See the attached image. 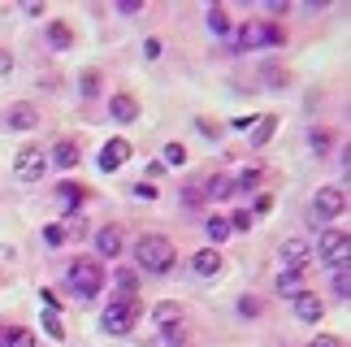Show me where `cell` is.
I'll return each instance as SVG.
<instances>
[{"instance_id":"obj_18","label":"cell","mask_w":351,"mask_h":347,"mask_svg":"<svg viewBox=\"0 0 351 347\" xmlns=\"http://www.w3.org/2000/svg\"><path fill=\"white\" fill-rule=\"evenodd\" d=\"M204 195H208V200H226V195H234V178H230V174L213 178V182L204 187Z\"/></svg>"},{"instance_id":"obj_16","label":"cell","mask_w":351,"mask_h":347,"mask_svg":"<svg viewBox=\"0 0 351 347\" xmlns=\"http://www.w3.org/2000/svg\"><path fill=\"white\" fill-rule=\"evenodd\" d=\"M334 296L343 304L351 300V265H334Z\"/></svg>"},{"instance_id":"obj_21","label":"cell","mask_w":351,"mask_h":347,"mask_svg":"<svg viewBox=\"0 0 351 347\" xmlns=\"http://www.w3.org/2000/svg\"><path fill=\"white\" fill-rule=\"evenodd\" d=\"M278 130V117H261V122H252V143L261 148V143H269V135Z\"/></svg>"},{"instance_id":"obj_27","label":"cell","mask_w":351,"mask_h":347,"mask_svg":"<svg viewBox=\"0 0 351 347\" xmlns=\"http://www.w3.org/2000/svg\"><path fill=\"white\" fill-rule=\"evenodd\" d=\"M226 235H230V222H226V217H208V239H213V243H226Z\"/></svg>"},{"instance_id":"obj_14","label":"cell","mask_w":351,"mask_h":347,"mask_svg":"<svg viewBox=\"0 0 351 347\" xmlns=\"http://www.w3.org/2000/svg\"><path fill=\"white\" fill-rule=\"evenodd\" d=\"M295 317H300V322H321V300L313 291H300V296H295Z\"/></svg>"},{"instance_id":"obj_26","label":"cell","mask_w":351,"mask_h":347,"mask_svg":"<svg viewBox=\"0 0 351 347\" xmlns=\"http://www.w3.org/2000/svg\"><path fill=\"white\" fill-rule=\"evenodd\" d=\"M261 174L265 169H243L239 178H234V191H239V187H243V191H256V187H261Z\"/></svg>"},{"instance_id":"obj_12","label":"cell","mask_w":351,"mask_h":347,"mask_svg":"<svg viewBox=\"0 0 351 347\" xmlns=\"http://www.w3.org/2000/svg\"><path fill=\"white\" fill-rule=\"evenodd\" d=\"M300 291H308V270H282L278 274V296H300Z\"/></svg>"},{"instance_id":"obj_13","label":"cell","mask_w":351,"mask_h":347,"mask_svg":"<svg viewBox=\"0 0 351 347\" xmlns=\"http://www.w3.org/2000/svg\"><path fill=\"white\" fill-rule=\"evenodd\" d=\"M96 252L100 256H117L121 252V226H100L96 230Z\"/></svg>"},{"instance_id":"obj_24","label":"cell","mask_w":351,"mask_h":347,"mask_svg":"<svg viewBox=\"0 0 351 347\" xmlns=\"http://www.w3.org/2000/svg\"><path fill=\"white\" fill-rule=\"evenodd\" d=\"M208 31L213 35H230V18H226V9H217V5L208 9Z\"/></svg>"},{"instance_id":"obj_37","label":"cell","mask_w":351,"mask_h":347,"mask_svg":"<svg viewBox=\"0 0 351 347\" xmlns=\"http://www.w3.org/2000/svg\"><path fill=\"white\" fill-rule=\"evenodd\" d=\"M308 347H343V339H334V335H321V339H313Z\"/></svg>"},{"instance_id":"obj_33","label":"cell","mask_w":351,"mask_h":347,"mask_svg":"<svg viewBox=\"0 0 351 347\" xmlns=\"http://www.w3.org/2000/svg\"><path fill=\"white\" fill-rule=\"evenodd\" d=\"M165 339H169V347H191V339H186L178 326H169V330H165Z\"/></svg>"},{"instance_id":"obj_34","label":"cell","mask_w":351,"mask_h":347,"mask_svg":"<svg viewBox=\"0 0 351 347\" xmlns=\"http://www.w3.org/2000/svg\"><path fill=\"white\" fill-rule=\"evenodd\" d=\"M330 139H334L330 130H313V152H326V148H330Z\"/></svg>"},{"instance_id":"obj_4","label":"cell","mask_w":351,"mask_h":347,"mask_svg":"<svg viewBox=\"0 0 351 347\" xmlns=\"http://www.w3.org/2000/svg\"><path fill=\"white\" fill-rule=\"evenodd\" d=\"M134 317H139V309H134L130 300H113L109 309L100 313V326L109 330V335H130V330H134Z\"/></svg>"},{"instance_id":"obj_22","label":"cell","mask_w":351,"mask_h":347,"mask_svg":"<svg viewBox=\"0 0 351 347\" xmlns=\"http://www.w3.org/2000/svg\"><path fill=\"white\" fill-rule=\"evenodd\" d=\"M5 347H35V335L22 330V326H13V330H5Z\"/></svg>"},{"instance_id":"obj_39","label":"cell","mask_w":351,"mask_h":347,"mask_svg":"<svg viewBox=\"0 0 351 347\" xmlns=\"http://www.w3.org/2000/svg\"><path fill=\"white\" fill-rule=\"evenodd\" d=\"M9 70H13V57H9V52H5V48H0V78H5Z\"/></svg>"},{"instance_id":"obj_40","label":"cell","mask_w":351,"mask_h":347,"mask_svg":"<svg viewBox=\"0 0 351 347\" xmlns=\"http://www.w3.org/2000/svg\"><path fill=\"white\" fill-rule=\"evenodd\" d=\"M0 347H5V330H0Z\"/></svg>"},{"instance_id":"obj_17","label":"cell","mask_w":351,"mask_h":347,"mask_svg":"<svg viewBox=\"0 0 351 347\" xmlns=\"http://www.w3.org/2000/svg\"><path fill=\"white\" fill-rule=\"evenodd\" d=\"M152 317H156V326H160V330H169V326H178V322H182V309H178V304H156V313H152Z\"/></svg>"},{"instance_id":"obj_29","label":"cell","mask_w":351,"mask_h":347,"mask_svg":"<svg viewBox=\"0 0 351 347\" xmlns=\"http://www.w3.org/2000/svg\"><path fill=\"white\" fill-rule=\"evenodd\" d=\"M78 87H83V96L91 100V96L100 91V74H96V70H87V74H83V83H78Z\"/></svg>"},{"instance_id":"obj_31","label":"cell","mask_w":351,"mask_h":347,"mask_svg":"<svg viewBox=\"0 0 351 347\" xmlns=\"http://www.w3.org/2000/svg\"><path fill=\"white\" fill-rule=\"evenodd\" d=\"M44 243L61 248V243H65V226H48V230H44Z\"/></svg>"},{"instance_id":"obj_28","label":"cell","mask_w":351,"mask_h":347,"mask_svg":"<svg viewBox=\"0 0 351 347\" xmlns=\"http://www.w3.org/2000/svg\"><path fill=\"white\" fill-rule=\"evenodd\" d=\"M78 200H83V191H78L74 182H65V187H61V204H65V213H78V208H74Z\"/></svg>"},{"instance_id":"obj_8","label":"cell","mask_w":351,"mask_h":347,"mask_svg":"<svg viewBox=\"0 0 351 347\" xmlns=\"http://www.w3.org/2000/svg\"><path fill=\"white\" fill-rule=\"evenodd\" d=\"M126 156H130V139H109V143H104V148H100V174H113L121 161H126Z\"/></svg>"},{"instance_id":"obj_7","label":"cell","mask_w":351,"mask_h":347,"mask_svg":"<svg viewBox=\"0 0 351 347\" xmlns=\"http://www.w3.org/2000/svg\"><path fill=\"white\" fill-rule=\"evenodd\" d=\"M13 174H18L22 182L44 178V152L39 148H18V156H13Z\"/></svg>"},{"instance_id":"obj_23","label":"cell","mask_w":351,"mask_h":347,"mask_svg":"<svg viewBox=\"0 0 351 347\" xmlns=\"http://www.w3.org/2000/svg\"><path fill=\"white\" fill-rule=\"evenodd\" d=\"M117 291H121L117 300H130V296H139V278H134L130 270H121V274H117Z\"/></svg>"},{"instance_id":"obj_15","label":"cell","mask_w":351,"mask_h":347,"mask_svg":"<svg viewBox=\"0 0 351 347\" xmlns=\"http://www.w3.org/2000/svg\"><path fill=\"white\" fill-rule=\"evenodd\" d=\"M52 161H57V169H74L78 165V143L74 139H61L57 148H52Z\"/></svg>"},{"instance_id":"obj_38","label":"cell","mask_w":351,"mask_h":347,"mask_svg":"<svg viewBox=\"0 0 351 347\" xmlns=\"http://www.w3.org/2000/svg\"><path fill=\"white\" fill-rule=\"evenodd\" d=\"M256 213H274V195H256Z\"/></svg>"},{"instance_id":"obj_25","label":"cell","mask_w":351,"mask_h":347,"mask_svg":"<svg viewBox=\"0 0 351 347\" xmlns=\"http://www.w3.org/2000/svg\"><path fill=\"white\" fill-rule=\"evenodd\" d=\"M44 330L52 339H65V326H61V317H57V304H48V313H44Z\"/></svg>"},{"instance_id":"obj_35","label":"cell","mask_w":351,"mask_h":347,"mask_svg":"<svg viewBox=\"0 0 351 347\" xmlns=\"http://www.w3.org/2000/svg\"><path fill=\"white\" fill-rule=\"evenodd\" d=\"M247 226H252V213H234L230 217V230H247Z\"/></svg>"},{"instance_id":"obj_20","label":"cell","mask_w":351,"mask_h":347,"mask_svg":"<svg viewBox=\"0 0 351 347\" xmlns=\"http://www.w3.org/2000/svg\"><path fill=\"white\" fill-rule=\"evenodd\" d=\"M48 44H52V48H70V44H74V31H70L65 22H52V26H48Z\"/></svg>"},{"instance_id":"obj_9","label":"cell","mask_w":351,"mask_h":347,"mask_svg":"<svg viewBox=\"0 0 351 347\" xmlns=\"http://www.w3.org/2000/svg\"><path fill=\"white\" fill-rule=\"evenodd\" d=\"M191 274H195V278L221 274V252H217V248H199L195 256H191Z\"/></svg>"},{"instance_id":"obj_10","label":"cell","mask_w":351,"mask_h":347,"mask_svg":"<svg viewBox=\"0 0 351 347\" xmlns=\"http://www.w3.org/2000/svg\"><path fill=\"white\" fill-rule=\"evenodd\" d=\"M308 256H313L308 239H287V243H282V261H287V270H308Z\"/></svg>"},{"instance_id":"obj_5","label":"cell","mask_w":351,"mask_h":347,"mask_svg":"<svg viewBox=\"0 0 351 347\" xmlns=\"http://www.w3.org/2000/svg\"><path fill=\"white\" fill-rule=\"evenodd\" d=\"M317 256L326 261V265H347V256H351V235L347 230H326V235H321V243H317Z\"/></svg>"},{"instance_id":"obj_11","label":"cell","mask_w":351,"mask_h":347,"mask_svg":"<svg viewBox=\"0 0 351 347\" xmlns=\"http://www.w3.org/2000/svg\"><path fill=\"white\" fill-rule=\"evenodd\" d=\"M5 126L9 130H35L39 126V113L31 109V104H13V109L5 113Z\"/></svg>"},{"instance_id":"obj_6","label":"cell","mask_w":351,"mask_h":347,"mask_svg":"<svg viewBox=\"0 0 351 347\" xmlns=\"http://www.w3.org/2000/svg\"><path fill=\"white\" fill-rule=\"evenodd\" d=\"M343 208H347V195H343V187H321V191L313 195V213H317L321 222H334Z\"/></svg>"},{"instance_id":"obj_1","label":"cell","mask_w":351,"mask_h":347,"mask_svg":"<svg viewBox=\"0 0 351 347\" xmlns=\"http://www.w3.org/2000/svg\"><path fill=\"white\" fill-rule=\"evenodd\" d=\"M70 291L74 296H83V300H96L100 296V287L109 283V274L100 270V261L96 256H78V261H70Z\"/></svg>"},{"instance_id":"obj_30","label":"cell","mask_w":351,"mask_h":347,"mask_svg":"<svg viewBox=\"0 0 351 347\" xmlns=\"http://www.w3.org/2000/svg\"><path fill=\"white\" fill-rule=\"evenodd\" d=\"M239 317H261V300H256V296H243L239 300Z\"/></svg>"},{"instance_id":"obj_36","label":"cell","mask_w":351,"mask_h":347,"mask_svg":"<svg viewBox=\"0 0 351 347\" xmlns=\"http://www.w3.org/2000/svg\"><path fill=\"white\" fill-rule=\"evenodd\" d=\"M182 200H186V204H199V200H204V187H186Z\"/></svg>"},{"instance_id":"obj_19","label":"cell","mask_w":351,"mask_h":347,"mask_svg":"<svg viewBox=\"0 0 351 347\" xmlns=\"http://www.w3.org/2000/svg\"><path fill=\"white\" fill-rule=\"evenodd\" d=\"M134 109H139V104H134L130 96H113V100H109V113L117 117V122H130V117H134Z\"/></svg>"},{"instance_id":"obj_2","label":"cell","mask_w":351,"mask_h":347,"mask_svg":"<svg viewBox=\"0 0 351 347\" xmlns=\"http://www.w3.org/2000/svg\"><path fill=\"white\" fill-rule=\"evenodd\" d=\"M134 261L143 265V270H152V274H169L173 270V243L165 235H143L139 243H134Z\"/></svg>"},{"instance_id":"obj_3","label":"cell","mask_w":351,"mask_h":347,"mask_svg":"<svg viewBox=\"0 0 351 347\" xmlns=\"http://www.w3.org/2000/svg\"><path fill=\"white\" fill-rule=\"evenodd\" d=\"M278 44H287V35H282L278 26H269V22H247V26H239V35H234L239 52H247V48H278Z\"/></svg>"},{"instance_id":"obj_32","label":"cell","mask_w":351,"mask_h":347,"mask_svg":"<svg viewBox=\"0 0 351 347\" xmlns=\"http://www.w3.org/2000/svg\"><path fill=\"white\" fill-rule=\"evenodd\" d=\"M165 161L169 165H182L186 161V148H182V143H169V148H165Z\"/></svg>"}]
</instances>
